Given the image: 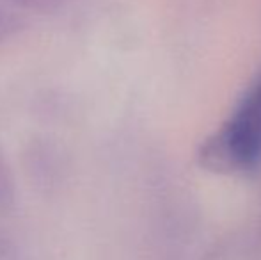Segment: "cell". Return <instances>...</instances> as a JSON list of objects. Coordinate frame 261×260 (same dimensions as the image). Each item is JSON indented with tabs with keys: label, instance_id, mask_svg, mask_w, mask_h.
I'll return each instance as SVG.
<instances>
[{
	"label": "cell",
	"instance_id": "2",
	"mask_svg": "<svg viewBox=\"0 0 261 260\" xmlns=\"http://www.w3.org/2000/svg\"><path fill=\"white\" fill-rule=\"evenodd\" d=\"M20 20L13 14H9L7 11L0 9V41L11 38L14 32L20 29Z\"/></svg>",
	"mask_w": 261,
	"mask_h": 260
},
{
	"label": "cell",
	"instance_id": "1",
	"mask_svg": "<svg viewBox=\"0 0 261 260\" xmlns=\"http://www.w3.org/2000/svg\"><path fill=\"white\" fill-rule=\"evenodd\" d=\"M197 160L204 170L220 175L247 173L261 164V72L226 122L204 139Z\"/></svg>",
	"mask_w": 261,
	"mask_h": 260
},
{
	"label": "cell",
	"instance_id": "3",
	"mask_svg": "<svg viewBox=\"0 0 261 260\" xmlns=\"http://www.w3.org/2000/svg\"><path fill=\"white\" fill-rule=\"evenodd\" d=\"M16 6L20 7H27V9L32 11H50L59 7L61 4H64L66 0H11Z\"/></svg>",
	"mask_w": 261,
	"mask_h": 260
}]
</instances>
